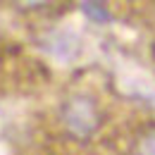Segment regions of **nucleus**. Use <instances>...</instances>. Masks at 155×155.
<instances>
[{"label": "nucleus", "instance_id": "nucleus-1", "mask_svg": "<svg viewBox=\"0 0 155 155\" xmlns=\"http://www.w3.org/2000/svg\"><path fill=\"white\" fill-rule=\"evenodd\" d=\"M62 122L64 127L79 138H88L100 124V112L93 98L88 96H74L69 98L62 107Z\"/></svg>", "mask_w": 155, "mask_h": 155}, {"label": "nucleus", "instance_id": "nucleus-2", "mask_svg": "<svg viewBox=\"0 0 155 155\" xmlns=\"http://www.w3.org/2000/svg\"><path fill=\"white\" fill-rule=\"evenodd\" d=\"M136 155H155V129L141 136V141L136 146Z\"/></svg>", "mask_w": 155, "mask_h": 155}, {"label": "nucleus", "instance_id": "nucleus-3", "mask_svg": "<svg viewBox=\"0 0 155 155\" xmlns=\"http://www.w3.org/2000/svg\"><path fill=\"white\" fill-rule=\"evenodd\" d=\"M84 12L86 15H91V17H98V19H107V12L103 10V5H84Z\"/></svg>", "mask_w": 155, "mask_h": 155}]
</instances>
